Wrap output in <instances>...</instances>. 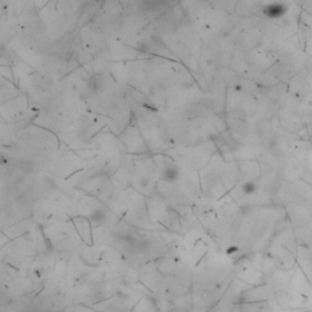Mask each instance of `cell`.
I'll list each match as a JSON object with an SVG mask.
<instances>
[{
	"mask_svg": "<svg viewBox=\"0 0 312 312\" xmlns=\"http://www.w3.org/2000/svg\"><path fill=\"white\" fill-rule=\"evenodd\" d=\"M265 12L267 16H269V17H272V18L281 17L282 15L285 14V6L282 4H272V5L267 6V8L265 9Z\"/></svg>",
	"mask_w": 312,
	"mask_h": 312,
	"instance_id": "6da1fadb",
	"label": "cell"
}]
</instances>
